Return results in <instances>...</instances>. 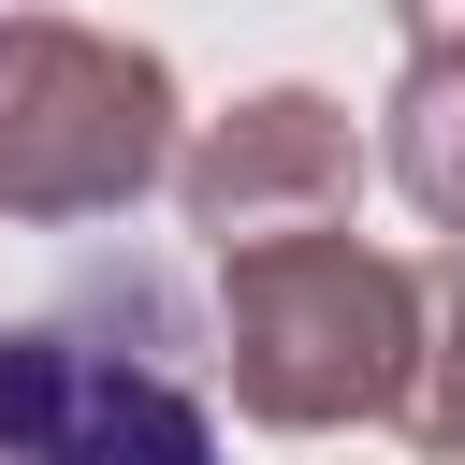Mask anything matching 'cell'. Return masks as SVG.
<instances>
[{"label":"cell","mask_w":465,"mask_h":465,"mask_svg":"<svg viewBox=\"0 0 465 465\" xmlns=\"http://www.w3.org/2000/svg\"><path fill=\"white\" fill-rule=\"evenodd\" d=\"M218 363H232V407L276 421V436H320V421H392L407 392V349H421V262L392 247H349L334 232H276V247H218Z\"/></svg>","instance_id":"1"},{"label":"cell","mask_w":465,"mask_h":465,"mask_svg":"<svg viewBox=\"0 0 465 465\" xmlns=\"http://www.w3.org/2000/svg\"><path fill=\"white\" fill-rule=\"evenodd\" d=\"M218 407L189 378V320L145 262L87 276L44 320H0V450H203Z\"/></svg>","instance_id":"2"},{"label":"cell","mask_w":465,"mask_h":465,"mask_svg":"<svg viewBox=\"0 0 465 465\" xmlns=\"http://www.w3.org/2000/svg\"><path fill=\"white\" fill-rule=\"evenodd\" d=\"M174 174V73L73 15H0V218H116Z\"/></svg>","instance_id":"3"},{"label":"cell","mask_w":465,"mask_h":465,"mask_svg":"<svg viewBox=\"0 0 465 465\" xmlns=\"http://www.w3.org/2000/svg\"><path fill=\"white\" fill-rule=\"evenodd\" d=\"M174 203L203 247H276V232H334L363 203V145L320 87H262L232 116H203L174 145Z\"/></svg>","instance_id":"4"},{"label":"cell","mask_w":465,"mask_h":465,"mask_svg":"<svg viewBox=\"0 0 465 465\" xmlns=\"http://www.w3.org/2000/svg\"><path fill=\"white\" fill-rule=\"evenodd\" d=\"M378 160H392V189H407L436 232H465V44H421V58H407Z\"/></svg>","instance_id":"5"},{"label":"cell","mask_w":465,"mask_h":465,"mask_svg":"<svg viewBox=\"0 0 465 465\" xmlns=\"http://www.w3.org/2000/svg\"><path fill=\"white\" fill-rule=\"evenodd\" d=\"M392 436H421V450H465V232L421 262V349H407Z\"/></svg>","instance_id":"6"},{"label":"cell","mask_w":465,"mask_h":465,"mask_svg":"<svg viewBox=\"0 0 465 465\" xmlns=\"http://www.w3.org/2000/svg\"><path fill=\"white\" fill-rule=\"evenodd\" d=\"M407 15V44H465V0H392Z\"/></svg>","instance_id":"7"}]
</instances>
